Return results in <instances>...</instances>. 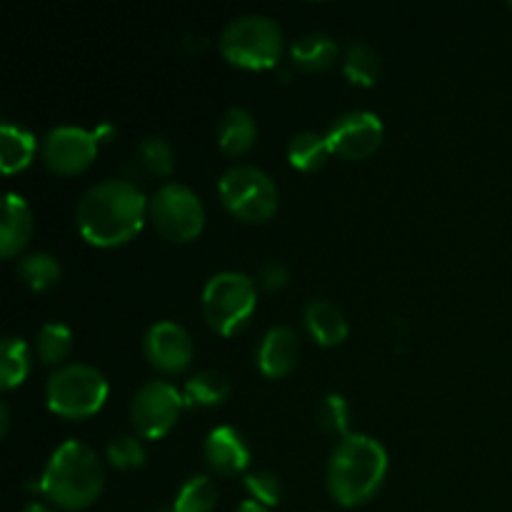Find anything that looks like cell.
Masks as SVG:
<instances>
[{"label":"cell","mask_w":512,"mask_h":512,"mask_svg":"<svg viewBox=\"0 0 512 512\" xmlns=\"http://www.w3.org/2000/svg\"><path fill=\"white\" fill-rule=\"evenodd\" d=\"M148 198L130 180H103L80 198L75 208L78 230L90 245L118 248L143 230Z\"/></svg>","instance_id":"6da1fadb"},{"label":"cell","mask_w":512,"mask_h":512,"mask_svg":"<svg viewBox=\"0 0 512 512\" xmlns=\"http://www.w3.org/2000/svg\"><path fill=\"white\" fill-rule=\"evenodd\" d=\"M388 475V453L370 435H348L328 460V493L343 508H358L375 498Z\"/></svg>","instance_id":"7a4b0ae2"},{"label":"cell","mask_w":512,"mask_h":512,"mask_svg":"<svg viewBox=\"0 0 512 512\" xmlns=\"http://www.w3.org/2000/svg\"><path fill=\"white\" fill-rule=\"evenodd\" d=\"M103 463L80 440H68L50 455L38 480V493L63 510H85L103 493Z\"/></svg>","instance_id":"3957f363"},{"label":"cell","mask_w":512,"mask_h":512,"mask_svg":"<svg viewBox=\"0 0 512 512\" xmlns=\"http://www.w3.org/2000/svg\"><path fill=\"white\" fill-rule=\"evenodd\" d=\"M220 53L230 65L245 70L273 68L283 53V30L268 15H240L220 33Z\"/></svg>","instance_id":"277c9868"},{"label":"cell","mask_w":512,"mask_h":512,"mask_svg":"<svg viewBox=\"0 0 512 512\" xmlns=\"http://www.w3.org/2000/svg\"><path fill=\"white\" fill-rule=\"evenodd\" d=\"M108 380L93 365L73 363L55 370L45 388L48 408L60 418L83 420L98 413L108 400Z\"/></svg>","instance_id":"5b68a950"},{"label":"cell","mask_w":512,"mask_h":512,"mask_svg":"<svg viewBox=\"0 0 512 512\" xmlns=\"http://www.w3.org/2000/svg\"><path fill=\"white\" fill-rule=\"evenodd\" d=\"M258 303V290L255 283L243 273L223 270L213 275L203 288V318L210 328L220 335H233L243 328L253 315Z\"/></svg>","instance_id":"8992f818"},{"label":"cell","mask_w":512,"mask_h":512,"mask_svg":"<svg viewBox=\"0 0 512 512\" xmlns=\"http://www.w3.org/2000/svg\"><path fill=\"white\" fill-rule=\"evenodd\" d=\"M220 198L235 218L265 223L278 210V188L265 170L255 165H233L218 183Z\"/></svg>","instance_id":"52a82bcc"},{"label":"cell","mask_w":512,"mask_h":512,"mask_svg":"<svg viewBox=\"0 0 512 512\" xmlns=\"http://www.w3.org/2000/svg\"><path fill=\"white\" fill-rule=\"evenodd\" d=\"M148 218L160 238L170 243H188L203 230L205 208L198 193L188 185L165 183L148 200Z\"/></svg>","instance_id":"ba28073f"},{"label":"cell","mask_w":512,"mask_h":512,"mask_svg":"<svg viewBox=\"0 0 512 512\" xmlns=\"http://www.w3.org/2000/svg\"><path fill=\"white\" fill-rule=\"evenodd\" d=\"M185 398L165 380L140 385L130 403V420L143 438H163L178 423Z\"/></svg>","instance_id":"9c48e42d"},{"label":"cell","mask_w":512,"mask_h":512,"mask_svg":"<svg viewBox=\"0 0 512 512\" xmlns=\"http://www.w3.org/2000/svg\"><path fill=\"white\" fill-rule=\"evenodd\" d=\"M98 143L95 130L78 128V125H58L45 135L43 160L58 175L83 173L98 155Z\"/></svg>","instance_id":"30bf717a"},{"label":"cell","mask_w":512,"mask_h":512,"mask_svg":"<svg viewBox=\"0 0 512 512\" xmlns=\"http://www.w3.org/2000/svg\"><path fill=\"white\" fill-rule=\"evenodd\" d=\"M328 143L333 155L343 160H365L383 143V123L370 110H350L330 125Z\"/></svg>","instance_id":"8fae6325"},{"label":"cell","mask_w":512,"mask_h":512,"mask_svg":"<svg viewBox=\"0 0 512 512\" xmlns=\"http://www.w3.org/2000/svg\"><path fill=\"white\" fill-rule=\"evenodd\" d=\"M143 353L160 373H180L193 360V338L183 325L160 320L145 333Z\"/></svg>","instance_id":"7c38bea8"},{"label":"cell","mask_w":512,"mask_h":512,"mask_svg":"<svg viewBox=\"0 0 512 512\" xmlns=\"http://www.w3.org/2000/svg\"><path fill=\"white\" fill-rule=\"evenodd\" d=\"M203 455L210 468L220 475H235L248 468L250 463L248 443L230 425H220V428L210 430L203 445Z\"/></svg>","instance_id":"4fadbf2b"},{"label":"cell","mask_w":512,"mask_h":512,"mask_svg":"<svg viewBox=\"0 0 512 512\" xmlns=\"http://www.w3.org/2000/svg\"><path fill=\"white\" fill-rule=\"evenodd\" d=\"M300 343L298 335L285 325H275L265 333L258 350V368L268 378H285L298 365Z\"/></svg>","instance_id":"5bb4252c"},{"label":"cell","mask_w":512,"mask_h":512,"mask_svg":"<svg viewBox=\"0 0 512 512\" xmlns=\"http://www.w3.org/2000/svg\"><path fill=\"white\" fill-rule=\"evenodd\" d=\"M33 235V213L20 195L8 193L3 203V225H0V255L13 258L28 245Z\"/></svg>","instance_id":"9a60e30c"},{"label":"cell","mask_w":512,"mask_h":512,"mask_svg":"<svg viewBox=\"0 0 512 512\" xmlns=\"http://www.w3.org/2000/svg\"><path fill=\"white\" fill-rule=\"evenodd\" d=\"M305 330L315 343L333 348L348 338V320L343 310L330 300H310L305 308Z\"/></svg>","instance_id":"2e32d148"},{"label":"cell","mask_w":512,"mask_h":512,"mask_svg":"<svg viewBox=\"0 0 512 512\" xmlns=\"http://www.w3.org/2000/svg\"><path fill=\"white\" fill-rule=\"evenodd\" d=\"M255 138H258V125H255V118L245 108H230L225 118L220 120L218 145L230 158L248 153L253 148Z\"/></svg>","instance_id":"e0dca14e"},{"label":"cell","mask_w":512,"mask_h":512,"mask_svg":"<svg viewBox=\"0 0 512 512\" xmlns=\"http://www.w3.org/2000/svg\"><path fill=\"white\" fill-rule=\"evenodd\" d=\"M290 55L298 68L318 73V70H328L338 60V43L325 33H305L295 40Z\"/></svg>","instance_id":"ac0fdd59"},{"label":"cell","mask_w":512,"mask_h":512,"mask_svg":"<svg viewBox=\"0 0 512 512\" xmlns=\"http://www.w3.org/2000/svg\"><path fill=\"white\" fill-rule=\"evenodd\" d=\"M35 148L38 145H35L33 133L13 123L0 125V165H3V173L10 175L28 168L35 155Z\"/></svg>","instance_id":"d6986e66"},{"label":"cell","mask_w":512,"mask_h":512,"mask_svg":"<svg viewBox=\"0 0 512 512\" xmlns=\"http://www.w3.org/2000/svg\"><path fill=\"white\" fill-rule=\"evenodd\" d=\"M330 155H333V150H330L328 135L315 133V130H303V133L295 135L288 145L290 165L303 170V173H315V170H320L328 163Z\"/></svg>","instance_id":"ffe728a7"},{"label":"cell","mask_w":512,"mask_h":512,"mask_svg":"<svg viewBox=\"0 0 512 512\" xmlns=\"http://www.w3.org/2000/svg\"><path fill=\"white\" fill-rule=\"evenodd\" d=\"M230 395V383L223 373L203 370L185 383L183 398L190 408H215L223 405Z\"/></svg>","instance_id":"44dd1931"},{"label":"cell","mask_w":512,"mask_h":512,"mask_svg":"<svg viewBox=\"0 0 512 512\" xmlns=\"http://www.w3.org/2000/svg\"><path fill=\"white\" fill-rule=\"evenodd\" d=\"M380 70H383V65H380V55L373 45L363 43V40H355L348 45L343 55V73L348 75L350 83L370 88L380 78Z\"/></svg>","instance_id":"7402d4cb"},{"label":"cell","mask_w":512,"mask_h":512,"mask_svg":"<svg viewBox=\"0 0 512 512\" xmlns=\"http://www.w3.org/2000/svg\"><path fill=\"white\" fill-rule=\"evenodd\" d=\"M30 373V350L20 338H5L0 350V388H18Z\"/></svg>","instance_id":"603a6c76"},{"label":"cell","mask_w":512,"mask_h":512,"mask_svg":"<svg viewBox=\"0 0 512 512\" xmlns=\"http://www.w3.org/2000/svg\"><path fill=\"white\" fill-rule=\"evenodd\" d=\"M18 275L30 290H48L63 275L58 258L50 253H30L18 263Z\"/></svg>","instance_id":"cb8c5ba5"},{"label":"cell","mask_w":512,"mask_h":512,"mask_svg":"<svg viewBox=\"0 0 512 512\" xmlns=\"http://www.w3.org/2000/svg\"><path fill=\"white\" fill-rule=\"evenodd\" d=\"M218 505V485L208 475H195L180 488L173 512H213Z\"/></svg>","instance_id":"d4e9b609"},{"label":"cell","mask_w":512,"mask_h":512,"mask_svg":"<svg viewBox=\"0 0 512 512\" xmlns=\"http://www.w3.org/2000/svg\"><path fill=\"white\" fill-rule=\"evenodd\" d=\"M73 350V333L63 323H45L35 338V353L45 365H60Z\"/></svg>","instance_id":"484cf974"},{"label":"cell","mask_w":512,"mask_h":512,"mask_svg":"<svg viewBox=\"0 0 512 512\" xmlns=\"http://www.w3.org/2000/svg\"><path fill=\"white\" fill-rule=\"evenodd\" d=\"M138 155H140V165H143L150 175H160V178H165V175H170L175 170L173 145H170L165 138H158V135L145 138L143 143H140Z\"/></svg>","instance_id":"4316f807"},{"label":"cell","mask_w":512,"mask_h":512,"mask_svg":"<svg viewBox=\"0 0 512 512\" xmlns=\"http://www.w3.org/2000/svg\"><path fill=\"white\" fill-rule=\"evenodd\" d=\"M318 423L325 433L348 438V425H350L348 400H345L343 395H328V398L320 400Z\"/></svg>","instance_id":"83f0119b"},{"label":"cell","mask_w":512,"mask_h":512,"mask_svg":"<svg viewBox=\"0 0 512 512\" xmlns=\"http://www.w3.org/2000/svg\"><path fill=\"white\" fill-rule=\"evenodd\" d=\"M105 455H108L110 465L120 470H133L140 468L145 463V448L138 438L133 435H120V438H113L105 448Z\"/></svg>","instance_id":"f1b7e54d"},{"label":"cell","mask_w":512,"mask_h":512,"mask_svg":"<svg viewBox=\"0 0 512 512\" xmlns=\"http://www.w3.org/2000/svg\"><path fill=\"white\" fill-rule=\"evenodd\" d=\"M245 488H248L250 500L265 505V508H273V505L280 503L283 498V485H280V478L270 470H258V473H250L245 478Z\"/></svg>","instance_id":"f546056e"},{"label":"cell","mask_w":512,"mask_h":512,"mask_svg":"<svg viewBox=\"0 0 512 512\" xmlns=\"http://www.w3.org/2000/svg\"><path fill=\"white\" fill-rule=\"evenodd\" d=\"M260 285H263L265 290L285 288V285H288V268H285L283 263H278V260L265 263L263 268H260Z\"/></svg>","instance_id":"4dcf8cb0"},{"label":"cell","mask_w":512,"mask_h":512,"mask_svg":"<svg viewBox=\"0 0 512 512\" xmlns=\"http://www.w3.org/2000/svg\"><path fill=\"white\" fill-rule=\"evenodd\" d=\"M235 512H270L265 505L255 503V500H245V503H240V508Z\"/></svg>","instance_id":"1f68e13d"},{"label":"cell","mask_w":512,"mask_h":512,"mask_svg":"<svg viewBox=\"0 0 512 512\" xmlns=\"http://www.w3.org/2000/svg\"><path fill=\"white\" fill-rule=\"evenodd\" d=\"M23 512H53V510H50L48 505H43V503H30Z\"/></svg>","instance_id":"d6a6232c"},{"label":"cell","mask_w":512,"mask_h":512,"mask_svg":"<svg viewBox=\"0 0 512 512\" xmlns=\"http://www.w3.org/2000/svg\"><path fill=\"white\" fill-rule=\"evenodd\" d=\"M510 8H512V3H510Z\"/></svg>","instance_id":"836d02e7"}]
</instances>
